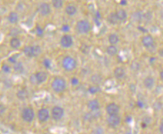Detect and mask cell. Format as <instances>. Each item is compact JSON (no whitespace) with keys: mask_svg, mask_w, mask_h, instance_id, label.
Returning a JSON list of instances; mask_svg holds the SVG:
<instances>
[{"mask_svg":"<svg viewBox=\"0 0 163 134\" xmlns=\"http://www.w3.org/2000/svg\"><path fill=\"white\" fill-rule=\"evenodd\" d=\"M87 108L91 111H97L100 108V104L97 99L90 100L87 103Z\"/></svg>","mask_w":163,"mask_h":134,"instance_id":"cell-13","label":"cell"},{"mask_svg":"<svg viewBox=\"0 0 163 134\" xmlns=\"http://www.w3.org/2000/svg\"><path fill=\"white\" fill-rule=\"evenodd\" d=\"M140 64L137 63V62H133V63H132L131 65V68L133 69V70H138L140 69Z\"/></svg>","mask_w":163,"mask_h":134,"instance_id":"cell-31","label":"cell"},{"mask_svg":"<svg viewBox=\"0 0 163 134\" xmlns=\"http://www.w3.org/2000/svg\"><path fill=\"white\" fill-rule=\"evenodd\" d=\"M69 29H70V27L68 24H64V25L62 27V30L64 32H69Z\"/></svg>","mask_w":163,"mask_h":134,"instance_id":"cell-35","label":"cell"},{"mask_svg":"<svg viewBox=\"0 0 163 134\" xmlns=\"http://www.w3.org/2000/svg\"><path fill=\"white\" fill-rule=\"evenodd\" d=\"M22 118L25 122H32L35 118V112L31 108H26L22 110Z\"/></svg>","mask_w":163,"mask_h":134,"instance_id":"cell-5","label":"cell"},{"mask_svg":"<svg viewBox=\"0 0 163 134\" xmlns=\"http://www.w3.org/2000/svg\"><path fill=\"white\" fill-rule=\"evenodd\" d=\"M125 76V70L122 67H117L114 70V76L117 80H121Z\"/></svg>","mask_w":163,"mask_h":134,"instance_id":"cell-16","label":"cell"},{"mask_svg":"<svg viewBox=\"0 0 163 134\" xmlns=\"http://www.w3.org/2000/svg\"><path fill=\"white\" fill-rule=\"evenodd\" d=\"M38 119L40 122L45 123L50 118V112L47 108H42L38 111Z\"/></svg>","mask_w":163,"mask_h":134,"instance_id":"cell-11","label":"cell"},{"mask_svg":"<svg viewBox=\"0 0 163 134\" xmlns=\"http://www.w3.org/2000/svg\"><path fill=\"white\" fill-rule=\"evenodd\" d=\"M43 65L45 68H47V69H49V68H51V65H52L51 61H50L49 59H45L43 61Z\"/></svg>","mask_w":163,"mask_h":134,"instance_id":"cell-30","label":"cell"},{"mask_svg":"<svg viewBox=\"0 0 163 134\" xmlns=\"http://www.w3.org/2000/svg\"><path fill=\"white\" fill-rule=\"evenodd\" d=\"M107 21L111 24H117L120 22L118 17H117L116 12H112L107 17Z\"/></svg>","mask_w":163,"mask_h":134,"instance_id":"cell-18","label":"cell"},{"mask_svg":"<svg viewBox=\"0 0 163 134\" xmlns=\"http://www.w3.org/2000/svg\"><path fill=\"white\" fill-rule=\"evenodd\" d=\"M38 11L41 15L47 16L51 12V7H50V5L48 3H41L40 5H39Z\"/></svg>","mask_w":163,"mask_h":134,"instance_id":"cell-10","label":"cell"},{"mask_svg":"<svg viewBox=\"0 0 163 134\" xmlns=\"http://www.w3.org/2000/svg\"><path fill=\"white\" fill-rule=\"evenodd\" d=\"M17 96L19 100L24 101V100H26L28 98V93L25 90H20L17 92Z\"/></svg>","mask_w":163,"mask_h":134,"instance_id":"cell-25","label":"cell"},{"mask_svg":"<svg viewBox=\"0 0 163 134\" xmlns=\"http://www.w3.org/2000/svg\"><path fill=\"white\" fill-rule=\"evenodd\" d=\"M2 70H4V71L5 72V73H8V72H9V70H10V68H9V67L8 66V65H3Z\"/></svg>","mask_w":163,"mask_h":134,"instance_id":"cell-38","label":"cell"},{"mask_svg":"<svg viewBox=\"0 0 163 134\" xmlns=\"http://www.w3.org/2000/svg\"><path fill=\"white\" fill-rule=\"evenodd\" d=\"M116 14L120 22H124L128 19V13L124 9H119L116 12Z\"/></svg>","mask_w":163,"mask_h":134,"instance_id":"cell-17","label":"cell"},{"mask_svg":"<svg viewBox=\"0 0 163 134\" xmlns=\"http://www.w3.org/2000/svg\"><path fill=\"white\" fill-rule=\"evenodd\" d=\"M106 112L109 115H116L120 112V106L115 103H110L106 107Z\"/></svg>","mask_w":163,"mask_h":134,"instance_id":"cell-9","label":"cell"},{"mask_svg":"<svg viewBox=\"0 0 163 134\" xmlns=\"http://www.w3.org/2000/svg\"><path fill=\"white\" fill-rule=\"evenodd\" d=\"M107 122L108 125L111 128H116L120 124L121 122V118L118 114L116 115H109L107 119Z\"/></svg>","mask_w":163,"mask_h":134,"instance_id":"cell-6","label":"cell"},{"mask_svg":"<svg viewBox=\"0 0 163 134\" xmlns=\"http://www.w3.org/2000/svg\"><path fill=\"white\" fill-rule=\"evenodd\" d=\"M92 29V25L89 21L86 19H81L78 21L76 24V30L77 32L81 35H85L89 33Z\"/></svg>","mask_w":163,"mask_h":134,"instance_id":"cell-1","label":"cell"},{"mask_svg":"<svg viewBox=\"0 0 163 134\" xmlns=\"http://www.w3.org/2000/svg\"><path fill=\"white\" fill-rule=\"evenodd\" d=\"M142 44L146 48H149V47H152L154 45V38L152 37L151 35H145L142 38Z\"/></svg>","mask_w":163,"mask_h":134,"instance_id":"cell-12","label":"cell"},{"mask_svg":"<svg viewBox=\"0 0 163 134\" xmlns=\"http://www.w3.org/2000/svg\"><path fill=\"white\" fill-rule=\"evenodd\" d=\"M77 12V9L76 6L74 5H72V4L67 6L66 8H65V12L69 16L74 15Z\"/></svg>","mask_w":163,"mask_h":134,"instance_id":"cell-21","label":"cell"},{"mask_svg":"<svg viewBox=\"0 0 163 134\" xmlns=\"http://www.w3.org/2000/svg\"><path fill=\"white\" fill-rule=\"evenodd\" d=\"M106 51H107V53L109 55H110V56H115L118 53V49H117V47L115 45H110L107 47Z\"/></svg>","mask_w":163,"mask_h":134,"instance_id":"cell-24","label":"cell"},{"mask_svg":"<svg viewBox=\"0 0 163 134\" xmlns=\"http://www.w3.org/2000/svg\"><path fill=\"white\" fill-rule=\"evenodd\" d=\"M52 6L55 9H60L63 6L62 0H52Z\"/></svg>","mask_w":163,"mask_h":134,"instance_id":"cell-27","label":"cell"},{"mask_svg":"<svg viewBox=\"0 0 163 134\" xmlns=\"http://www.w3.org/2000/svg\"><path fill=\"white\" fill-rule=\"evenodd\" d=\"M108 41L110 45H117L119 42V41H120V37H119V36L115 33L110 34L108 37Z\"/></svg>","mask_w":163,"mask_h":134,"instance_id":"cell-23","label":"cell"},{"mask_svg":"<svg viewBox=\"0 0 163 134\" xmlns=\"http://www.w3.org/2000/svg\"><path fill=\"white\" fill-rule=\"evenodd\" d=\"M133 17H134L135 21L139 22V21L141 20L142 16V14H140V12H135L134 13V14H133Z\"/></svg>","mask_w":163,"mask_h":134,"instance_id":"cell-33","label":"cell"},{"mask_svg":"<svg viewBox=\"0 0 163 134\" xmlns=\"http://www.w3.org/2000/svg\"><path fill=\"white\" fill-rule=\"evenodd\" d=\"M120 4H122V5H126L127 1L126 0H122L121 2H120Z\"/></svg>","mask_w":163,"mask_h":134,"instance_id":"cell-41","label":"cell"},{"mask_svg":"<svg viewBox=\"0 0 163 134\" xmlns=\"http://www.w3.org/2000/svg\"></svg>","mask_w":163,"mask_h":134,"instance_id":"cell-45","label":"cell"},{"mask_svg":"<svg viewBox=\"0 0 163 134\" xmlns=\"http://www.w3.org/2000/svg\"><path fill=\"white\" fill-rule=\"evenodd\" d=\"M14 70L17 73H22L24 71V66L19 62H16L14 65Z\"/></svg>","mask_w":163,"mask_h":134,"instance_id":"cell-26","label":"cell"},{"mask_svg":"<svg viewBox=\"0 0 163 134\" xmlns=\"http://www.w3.org/2000/svg\"><path fill=\"white\" fill-rule=\"evenodd\" d=\"M30 82L32 83V84L35 85L37 84V79L35 78V75L33 74L30 76Z\"/></svg>","mask_w":163,"mask_h":134,"instance_id":"cell-34","label":"cell"},{"mask_svg":"<svg viewBox=\"0 0 163 134\" xmlns=\"http://www.w3.org/2000/svg\"><path fill=\"white\" fill-rule=\"evenodd\" d=\"M100 91L101 88L99 87V86H94V85L91 86V87H89V89H88V91H89L91 94H96Z\"/></svg>","mask_w":163,"mask_h":134,"instance_id":"cell-28","label":"cell"},{"mask_svg":"<svg viewBox=\"0 0 163 134\" xmlns=\"http://www.w3.org/2000/svg\"><path fill=\"white\" fill-rule=\"evenodd\" d=\"M24 53L28 58H35L38 57L42 53V48L39 45H35V46H26L24 47Z\"/></svg>","mask_w":163,"mask_h":134,"instance_id":"cell-3","label":"cell"},{"mask_svg":"<svg viewBox=\"0 0 163 134\" xmlns=\"http://www.w3.org/2000/svg\"><path fill=\"white\" fill-rule=\"evenodd\" d=\"M154 78L152 76H147L143 81V85H144L145 88H147V89H152L154 86Z\"/></svg>","mask_w":163,"mask_h":134,"instance_id":"cell-15","label":"cell"},{"mask_svg":"<svg viewBox=\"0 0 163 134\" xmlns=\"http://www.w3.org/2000/svg\"><path fill=\"white\" fill-rule=\"evenodd\" d=\"M64 110L60 106H55L52 109V117L54 120H60L64 116Z\"/></svg>","mask_w":163,"mask_h":134,"instance_id":"cell-7","label":"cell"},{"mask_svg":"<svg viewBox=\"0 0 163 134\" xmlns=\"http://www.w3.org/2000/svg\"><path fill=\"white\" fill-rule=\"evenodd\" d=\"M36 33H37V35L38 36H42L44 34V30L42 29V28L40 26H37V27H36Z\"/></svg>","mask_w":163,"mask_h":134,"instance_id":"cell-32","label":"cell"},{"mask_svg":"<svg viewBox=\"0 0 163 134\" xmlns=\"http://www.w3.org/2000/svg\"><path fill=\"white\" fill-rule=\"evenodd\" d=\"M9 44H10V46L12 48L18 49L21 46V41L17 37H14L10 40Z\"/></svg>","mask_w":163,"mask_h":134,"instance_id":"cell-20","label":"cell"},{"mask_svg":"<svg viewBox=\"0 0 163 134\" xmlns=\"http://www.w3.org/2000/svg\"><path fill=\"white\" fill-rule=\"evenodd\" d=\"M8 21L11 24H17L19 21V15L16 12H12L8 15Z\"/></svg>","mask_w":163,"mask_h":134,"instance_id":"cell-19","label":"cell"},{"mask_svg":"<svg viewBox=\"0 0 163 134\" xmlns=\"http://www.w3.org/2000/svg\"><path fill=\"white\" fill-rule=\"evenodd\" d=\"M35 78L37 79V84H42L45 83L47 79V73L44 71H40L35 73Z\"/></svg>","mask_w":163,"mask_h":134,"instance_id":"cell-14","label":"cell"},{"mask_svg":"<svg viewBox=\"0 0 163 134\" xmlns=\"http://www.w3.org/2000/svg\"><path fill=\"white\" fill-rule=\"evenodd\" d=\"M77 63L76 60L71 56H66L63 58L62 65V68L67 71H72L76 68Z\"/></svg>","mask_w":163,"mask_h":134,"instance_id":"cell-4","label":"cell"},{"mask_svg":"<svg viewBox=\"0 0 163 134\" xmlns=\"http://www.w3.org/2000/svg\"><path fill=\"white\" fill-rule=\"evenodd\" d=\"M71 83L72 86H77L79 84V80L77 78H73L71 80Z\"/></svg>","mask_w":163,"mask_h":134,"instance_id":"cell-36","label":"cell"},{"mask_svg":"<svg viewBox=\"0 0 163 134\" xmlns=\"http://www.w3.org/2000/svg\"><path fill=\"white\" fill-rule=\"evenodd\" d=\"M19 32H20V31H19V29H17V28L12 29L10 30V32H9V35L12 36L13 37H16V36H17V35H19Z\"/></svg>","mask_w":163,"mask_h":134,"instance_id":"cell-29","label":"cell"},{"mask_svg":"<svg viewBox=\"0 0 163 134\" xmlns=\"http://www.w3.org/2000/svg\"><path fill=\"white\" fill-rule=\"evenodd\" d=\"M60 45L64 48H69L73 45V38L71 35H64L60 39Z\"/></svg>","mask_w":163,"mask_h":134,"instance_id":"cell-8","label":"cell"},{"mask_svg":"<svg viewBox=\"0 0 163 134\" xmlns=\"http://www.w3.org/2000/svg\"><path fill=\"white\" fill-rule=\"evenodd\" d=\"M102 81V77L99 74H94L91 76V82L94 86H99Z\"/></svg>","mask_w":163,"mask_h":134,"instance_id":"cell-22","label":"cell"},{"mask_svg":"<svg viewBox=\"0 0 163 134\" xmlns=\"http://www.w3.org/2000/svg\"><path fill=\"white\" fill-rule=\"evenodd\" d=\"M159 55H160L161 57H163V48L160 49V50H159Z\"/></svg>","mask_w":163,"mask_h":134,"instance_id":"cell-42","label":"cell"},{"mask_svg":"<svg viewBox=\"0 0 163 134\" xmlns=\"http://www.w3.org/2000/svg\"><path fill=\"white\" fill-rule=\"evenodd\" d=\"M5 107L3 105H1V104H0V115H2V114L5 112Z\"/></svg>","mask_w":163,"mask_h":134,"instance_id":"cell-37","label":"cell"},{"mask_svg":"<svg viewBox=\"0 0 163 134\" xmlns=\"http://www.w3.org/2000/svg\"><path fill=\"white\" fill-rule=\"evenodd\" d=\"M52 88L55 92L62 93L66 89L67 83L62 78H56L52 83Z\"/></svg>","mask_w":163,"mask_h":134,"instance_id":"cell-2","label":"cell"},{"mask_svg":"<svg viewBox=\"0 0 163 134\" xmlns=\"http://www.w3.org/2000/svg\"><path fill=\"white\" fill-rule=\"evenodd\" d=\"M161 123H163V118H162V120H161Z\"/></svg>","mask_w":163,"mask_h":134,"instance_id":"cell-44","label":"cell"},{"mask_svg":"<svg viewBox=\"0 0 163 134\" xmlns=\"http://www.w3.org/2000/svg\"><path fill=\"white\" fill-rule=\"evenodd\" d=\"M159 77H160V79L163 81V70H162L160 73H159Z\"/></svg>","mask_w":163,"mask_h":134,"instance_id":"cell-43","label":"cell"},{"mask_svg":"<svg viewBox=\"0 0 163 134\" xmlns=\"http://www.w3.org/2000/svg\"><path fill=\"white\" fill-rule=\"evenodd\" d=\"M9 61L10 62V63H15L16 62H17V60H16V58H14V56L11 57V58H9Z\"/></svg>","mask_w":163,"mask_h":134,"instance_id":"cell-39","label":"cell"},{"mask_svg":"<svg viewBox=\"0 0 163 134\" xmlns=\"http://www.w3.org/2000/svg\"><path fill=\"white\" fill-rule=\"evenodd\" d=\"M159 130L161 133L163 134V123H160V125H159Z\"/></svg>","mask_w":163,"mask_h":134,"instance_id":"cell-40","label":"cell"}]
</instances>
